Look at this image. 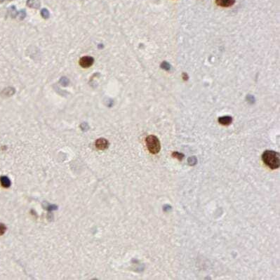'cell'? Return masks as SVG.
I'll return each mask as SVG.
<instances>
[{
    "mask_svg": "<svg viewBox=\"0 0 280 280\" xmlns=\"http://www.w3.org/2000/svg\"><path fill=\"white\" fill-rule=\"evenodd\" d=\"M262 160L272 169H278L280 166V155L274 150H265L262 155Z\"/></svg>",
    "mask_w": 280,
    "mask_h": 280,
    "instance_id": "6da1fadb",
    "label": "cell"
},
{
    "mask_svg": "<svg viewBox=\"0 0 280 280\" xmlns=\"http://www.w3.org/2000/svg\"><path fill=\"white\" fill-rule=\"evenodd\" d=\"M146 146L148 150L152 154H157L161 150L160 142L157 136L150 135L146 139Z\"/></svg>",
    "mask_w": 280,
    "mask_h": 280,
    "instance_id": "7a4b0ae2",
    "label": "cell"
},
{
    "mask_svg": "<svg viewBox=\"0 0 280 280\" xmlns=\"http://www.w3.org/2000/svg\"><path fill=\"white\" fill-rule=\"evenodd\" d=\"M94 62V59L91 56H84L80 58L79 65L84 68L91 67Z\"/></svg>",
    "mask_w": 280,
    "mask_h": 280,
    "instance_id": "3957f363",
    "label": "cell"
},
{
    "mask_svg": "<svg viewBox=\"0 0 280 280\" xmlns=\"http://www.w3.org/2000/svg\"><path fill=\"white\" fill-rule=\"evenodd\" d=\"M109 146V143L105 138H99L96 141V147L98 150H105Z\"/></svg>",
    "mask_w": 280,
    "mask_h": 280,
    "instance_id": "277c9868",
    "label": "cell"
},
{
    "mask_svg": "<svg viewBox=\"0 0 280 280\" xmlns=\"http://www.w3.org/2000/svg\"><path fill=\"white\" fill-rule=\"evenodd\" d=\"M217 4L222 7H229L232 6L235 2V0H216Z\"/></svg>",
    "mask_w": 280,
    "mask_h": 280,
    "instance_id": "5b68a950",
    "label": "cell"
},
{
    "mask_svg": "<svg viewBox=\"0 0 280 280\" xmlns=\"http://www.w3.org/2000/svg\"><path fill=\"white\" fill-rule=\"evenodd\" d=\"M232 118L230 116H224L218 118V122L221 124L222 125H229V124L232 123Z\"/></svg>",
    "mask_w": 280,
    "mask_h": 280,
    "instance_id": "8992f818",
    "label": "cell"
},
{
    "mask_svg": "<svg viewBox=\"0 0 280 280\" xmlns=\"http://www.w3.org/2000/svg\"><path fill=\"white\" fill-rule=\"evenodd\" d=\"M0 183H1V185L5 188H9L10 185H11V181H10L9 178L7 176H1L0 178Z\"/></svg>",
    "mask_w": 280,
    "mask_h": 280,
    "instance_id": "52a82bcc",
    "label": "cell"
},
{
    "mask_svg": "<svg viewBox=\"0 0 280 280\" xmlns=\"http://www.w3.org/2000/svg\"><path fill=\"white\" fill-rule=\"evenodd\" d=\"M27 6L30 7L32 8H39V1L38 0H28L27 2Z\"/></svg>",
    "mask_w": 280,
    "mask_h": 280,
    "instance_id": "ba28073f",
    "label": "cell"
},
{
    "mask_svg": "<svg viewBox=\"0 0 280 280\" xmlns=\"http://www.w3.org/2000/svg\"><path fill=\"white\" fill-rule=\"evenodd\" d=\"M172 157H175V158H177L178 160L181 161L184 157V155L182 153H179L178 152H174V153H172Z\"/></svg>",
    "mask_w": 280,
    "mask_h": 280,
    "instance_id": "9c48e42d",
    "label": "cell"
},
{
    "mask_svg": "<svg viewBox=\"0 0 280 280\" xmlns=\"http://www.w3.org/2000/svg\"><path fill=\"white\" fill-rule=\"evenodd\" d=\"M6 230V227L4 224L0 223V236L5 233Z\"/></svg>",
    "mask_w": 280,
    "mask_h": 280,
    "instance_id": "30bf717a",
    "label": "cell"
},
{
    "mask_svg": "<svg viewBox=\"0 0 280 280\" xmlns=\"http://www.w3.org/2000/svg\"><path fill=\"white\" fill-rule=\"evenodd\" d=\"M42 15L44 18H46L49 16V11H47L46 8H44V9H43L42 11Z\"/></svg>",
    "mask_w": 280,
    "mask_h": 280,
    "instance_id": "8fae6325",
    "label": "cell"
},
{
    "mask_svg": "<svg viewBox=\"0 0 280 280\" xmlns=\"http://www.w3.org/2000/svg\"><path fill=\"white\" fill-rule=\"evenodd\" d=\"M162 68H164V69H165V70H169V69H170V65H169V63L164 62V63H163V64H162Z\"/></svg>",
    "mask_w": 280,
    "mask_h": 280,
    "instance_id": "7c38bea8",
    "label": "cell"
}]
</instances>
